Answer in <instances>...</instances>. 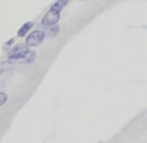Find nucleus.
Returning a JSON list of instances; mask_svg holds the SVG:
<instances>
[{"label":"nucleus","mask_w":147,"mask_h":143,"mask_svg":"<svg viewBox=\"0 0 147 143\" xmlns=\"http://www.w3.org/2000/svg\"><path fill=\"white\" fill-rule=\"evenodd\" d=\"M36 53L31 50H26L25 52L18 53L14 56H9L8 63L9 64H31L35 61Z\"/></svg>","instance_id":"1"},{"label":"nucleus","mask_w":147,"mask_h":143,"mask_svg":"<svg viewBox=\"0 0 147 143\" xmlns=\"http://www.w3.org/2000/svg\"><path fill=\"white\" fill-rule=\"evenodd\" d=\"M46 39V35H45V31L43 30H33L31 33L28 34V38H26V42L25 44L28 47H38L39 44L43 43V40Z\"/></svg>","instance_id":"2"},{"label":"nucleus","mask_w":147,"mask_h":143,"mask_svg":"<svg viewBox=\"0 0 147 143\" xmlns=\"http://www.w3.org/2000/svg\"><path fill=\"white\" fill-rule=\"evenodd\" d=\"M60 20V13L59 12H55V11H48L47 13L45 14V17L42 18V26L45 28H48V26H53L56 25Z\"/></svg>","instance_id":"3"},{"label":"nucleus","mask_w":147,"mask_h":143,"mask_svg":"<svg viewBox=\"0 0 147 143\" xmlns=\"http://www.w3.org/2000/svg\"><path fill=\"white\" fill-rule=\"evenodd\" d=\"M26 50H29L28 46L25 43H20V44H16L14 47H12L11 50L8 51V57L9 56H14V55H18V53H22L25 52Z\"/></svg>","instance_id":"4"},{"label":"nucleus","mask_w":147,"mask_h":143,"mask_svg":"<svg viewBox=\"0 0 147 143\" xmlns=\"http://www.w3.org/2000/svg\"><path fill=\"white\" fill-rule=\"evenodd\" d=\"M31 28H34V24H33L31 21H29V22H26V24H24V25L18 29V31H17V36H20V38L25 36L26 34H28L29 31L31 30Z\"/></svg>","instance_id":"5"},{"label":"nucleus","mask_w":147,"mask_h":143,"mask_svg":"<svg viewBox=\"0 0 147 143\" xmlns=\"http://www.w3.org/2000/svg\"><path fill=\"white\" fill-rule=\"evenodd\" d=\"M68 3H69V0H56L55 3L51 5V11H55V12H59V13H60V12L67 7Z\"/></svg>","instance_id":"6"},{"label":"nucleus","mask_w":147,"mask_h":143,"mask_svg":"<svg viewBox=\"0 0 147 143\" xmlns=\"http://www.w3.org/2000/svg\"><path fill=\"white\" fill-rule=\"evenodd\" d=\"M59 31H60V26L56 24V25L48 26V28L46 29V30H45V35L47 36V38H53V36H56L59 34Z\"/></svg>","instance_id":"7"},{"label":"nucleus","mask_w":147,"mask_h":143,"mask_svg":"<svg viewBox=\"0 0 147 143\" xmlns=\"http://www.w3.org/2000/svg\"><path fill=\"white\" fill-rule=\"evenodd\" d=\"M7 100H8V95L5 92H3V91H0V107L5 104Z\"/></svg>","instance_id":"8"},{"label":"nucleus","mask_w":147,"mask_h":143,"mask_svg":"<svg viewBox=\"0 0 147 143\" xmlns=\"http://www.w3.org/2000/svg\"><path fill=\"white\" fill-rule=\"evenodd\" d=\"M13 43H14V38H11V39H9V40L5 43V46H7V47H8V46H12Z\"/></svg>","instance_id":"9"}]
</instances>
